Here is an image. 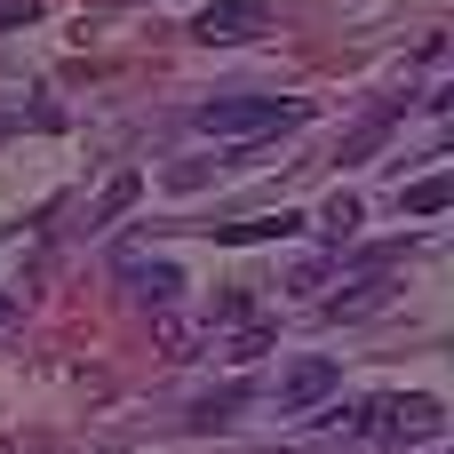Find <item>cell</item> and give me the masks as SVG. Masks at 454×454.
Here are the masks:
<instances>
[{
  "instance_id": "13",
  "label": "cell",
  "mask_w": 454,
  "mask_h": 454,
  "mask_svg": "<svg viewBox=\"0 0 454 454\" xmlns=\"http://www.w3.org/2000/svg\"><path fill=\"white\" fill-rule=\"evenodd\" d=\"M160 351H168V359L200 351V327H192V319H160Z\"/></svg>"
},
{
  "instance_id": "2",
  "label": "cell",
  "mask_w": 454,
  "mask_h": 454,
  "mask_svg": "<svg viewBox=\"0 0 454 454\" xmlns=\"http://www.w3.org/2000/svg\"><path fill=\"white\" fill-rule=\"evenodd\" d=\"M447 415H439V399L431 391H383V399H367L359 407V439H375V447H415V439H431Z\"/></svg>"
},
{
  "instance_id": "15",
  "label": "cell",
  "mask_w": 454,
  "mask_h": 454,
  "mask_svg": "<svg viewBox=\"0 0 454 454\" xmlns=\"http://www.w3.org/2000/svg\"><path fill=\"white\" fill-rule=\"evenodd\" d=\"M40 16V0H0V32H16V24H32Z\"/></svg>"
},
{
  "instance_id": "1",
  "label": "cell",
  "mask_w": 454,
  "mask_h": 454,
  "mask_svg": "<svg viewBox=\"0 0 454 454\" xmlns=\"http://www.w3.org/2000/svg\"><path fill=\"white\" fill-rule=\"evenodd\" d=\"M303 120H311V104H295V96H215V104L192 112L200 136H239V144H271Z\"/></svg>"
},
{
  "instance_id": "4",
  "label": "cell",
  "mask_w": 454,
  "mask_h": 454,
  "mask_svg": "<svg viewBox=\"0 0 454 454\" xmlns=\"http://www.w3.org/2000/svg\"><path fill=\"white\" fill-rule=\"evenodd\" d=\"M335 383H343L335 359H295V367L279 375V415H311L319 399H335Z\"/></svg>"
},
{
  "instance_id": "16",
  "label": "cell",
  "mask_w": 454,
  "mask_h": 454,
  "mask_svg": "<svg viewBox=\"0 0 454 454\" xmlns=\"http://www.w3.org/2000/svg\"><path fill=\"white\" fill-rule=\"evenodd\" d=\"M431 112H454V88H439V96H431Z\"/></svg>"
},
{
  "instance_id": "7",
  "label": "cell",
  "mask_w": 454,
  "mask_h": 454,
  "mask_svg": "<svg viewBox=\"0 0 454 454\" xmlns=\"http://www.w3.org/2000/svg\"><path fill=\"white\" fill-rule=\"evenodd\" d=\"M136 192H144V176H136V168H128V176H112V184H104V200L88 207V231H104V223H120V215L136 207Z\"/></svg>"
},
{
  "instance_id": "11",
  "label": "cell",
  "mask_w": 454,
  "mask_h": 454,
  "mask_svg": "<svg viewBox=\"0 0 454 454\" xmlns=\"http://www.w3.org/2000/svg\"><path fill=\"white\" fill-rule=\"evenodd\" d=\"M239 407H247V391H239V383H223L215 399H200V407H192V431H223Z\"/></svg>"
},
{
  "instance_id": "10",
  "label": "cell",
  "mask_w": 454,
  "mask_h": 454,
  "mask_svg": "<svg viewBox=\"0 0 454 454\" xmlns=\"http://www.w3.org/2000/svg\"><path fill=\"white\" fill-rule=\"evenodd\" d=\"M439 207H454V176H423L399 192V215H439Z\"/></svg>"
},
{
  "instance_id": "5",
  "label": "cell",
  "mask_w": 454,
  "mask_h": 454,
  "mask_svg": "<svg viewBox=\"0 0 454 454\" xmlns=\"http://www.w3.org/2000/svg\"><path fill=\"white\" fill-rule=\"evenodd\" d=\"M399 120H407V96L375 104V112H367V120H359V128H351V136L335 144V168H359V160H375V152L391 144V128H399Z\"/></svg>"
},
{
  "instance_id": "6",
  "label": "cell",
  "mask_w": 454,
  "mask_h": 454,
  "mask_svg": "<svg viewBox=\"0 0 454 454\" xmlns=\"http://www.w3.org/2000/svg\"><path fill=\"white\" fill-rule=\"evenodd\" d=\"M120 279H128V287H136L152 311H168V303L184 295V271H176V263H144V255H120Z\"/></svg>"
},
{
  "instance_id": "18",
  "label": "cell",
  "mask_w": 454,
  "mask_h": 454,
  "mask_svg": "<svg viewBox=\"0 0 454 454\" xmlns=\"http://www.w3.org/2000/svg\"><path fill=\"white\" fill-rule=\"evenodd\" d=\"M447 454H454V447H447Z\"/></svg>"
},
{
  "instance_id": "14",
  "label": "cell",
  "mask_w": 454,
  "mask_h": 454,
  "mask_svg": "<svg viewBox=\"0 0 454 454\" xmlns=\"http://www.w3.org/2000/svg\"><path fill=\"white\" fill-rule=\"evenodd\" d=\"M359 215H367V207H359L351 192H335V200H327V231H335V239H343V231H359Z\"/></svg>"
},
{
  "instance_id": "17",
  "label": "cell",
  "mask_w": 454,
  "mask_h": 454,
  "mask_svg": "<svg viewBox=\"0 0 454 454\" xmlns=\"http://www.w3.org/2000/svg\"><path fill=\"white\" fill-rule=\"evenodd\" d=\"M0 319H16V303H8V295H0Z\"/></svg>"
},
{
  "instance_id": "8",
  "label": "cell",
  "mask_w": 454,
  "mask_h": 454,
  "mask_svg": "<svg viewBox=\"0 0 454 454\" xmlns=\"http://www.w3.org/2000/svg\"><path fill=\"white\" fill-rule=\"evenodd\" d=\"M287 231H303V215H247V223H223L215 239L223 247H255V239H287Z\"/></svg>"
},
{
  "instance_id": "9",
  "label": "cell",
  "mask_w": 454,
  "mask_h": 454,
  "mask_svg": "<svg viewBox=\"0 0 454 454\" xmlns=\"http://www.w3.org/2000/svg\"><path fill=\"white\" fill-rule=\"evenodd\" d=\"M383 271L375 279H359V287H343V295H327V319H367V311H383Z\"/></svg>"
},
{
  "instance_id": "3",
  "label": "cell",
  "mask_w": 454,
  "mask_h": 454,
  "mask_svg": "<svg viewBox=\"0 0 454 454\" xmlns=\"http://www.w3.org/2000/svg\"><path fill=\"white\" fill-rule=\"evenodd\" d=\"M263 32H271L263 0H215V8L192 16V40H207V48H239V40H263Z\"/></svg>"
},
{
  "instance_id": "12",
  "label": "cell",
  "mask_w": 454,
  "mask_h": 454,
  "mask_svg": "<svg viewBox=\"0 0 454 454\" xmlns=\"http://www.w3.org/2000/svg\"><path fill=\"white\" fill-rule=\"evenodd\" d=\"M335 271H343V263H335V255H303V263H295V279H287V287H295V295H319V287H327V279H335Z\"/></svg>"
}]
</instances>
